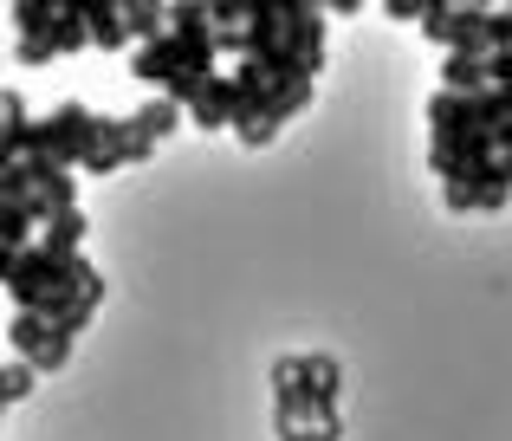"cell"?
Returning <instances> with one entry per match:
<instances>
[{
	"label": "cell",
	"instance_id": "14",
	"mask_svg": "<svg viewBox=\"0 0 512 441\" xmlns=\"http://www.w3.org/2000/svg\"><path fill=\"white\" fill-rule=\"evenodd\" d=\"M130 117H137V130H143V137H150V143H163L169 130L182 124V104H175V98H163V91H156V98H150V104H137V111H130Z\"/></svg>",
	"mask_w": 512,
	"mask_h": 441
},
{
	"label": "cell",
	"instance_id": "10",
	"mask_svg": "<svg viewBox=\"0 0 512 441\" xmlns=\"http://www.w3.org/2000/svg\"><path fill=\"white\" fill-rule=\"evenodd\" d=\"M33 124H39V117L20 111V91H0V163H26V150H33Z\"/></svg>",
	"mask_w": 512,
	"mask_h": 441
},
{
	"label": "cell",
	"instance_id": "1",
	"mask_svg": "<svg viewBox=\"0 0 512 441\" xmlns=\"http://www.w3.org/2000/svg\"><path fill=\"white\" fill-rule=\"evenodd\" d=\"M0 279H7L13 312H46L59 338L78 344V331L91 325V312L104 305V273L85 253H52L46 240L26 253H0Z\"/></svg>",
	"mask_w": 512,
	"mask_h": 441
},
{
	"label": "cell",
	"instance_id": "6",
	"mask_svg": "<svg viewBox=\"0 0 512 441\" xmlns=\"http://www.w3.org/2000/svg\"><path fill=\"white\" fill-rule=\"evenodd\" d=\"M7 344H13V357H26L33 370H59L65 357H72V338H59L46 312H13L7 318Z\"/></svg>",
	"mask_w": 512,
	"mask_h": 441
},
{
	"label": "cell",
	"instance_id": "8",
	"mask_svg": "<svg viewBox=\"0 0 512 441\" xmlns=\"http://www.w3.org/2000/svg\"><path fill=\"white\" fill-rule=\"evenodd\" d=\"M441 91H454V98L493 91V59L487 52H441Z\"/></svg>",
	"mask_w": 512,
	"mask_h": 441
},
{
	"label": "cell",
	"instance_id": "2",
	"mask_svg": "<svg viewBox=\"0 0 512 441\" xmlns=\"http://www.w3.org/2000/svg\"><path fill=\"white\" fill-rule=\"evenodd\" d=\"M325 20H331L325 0H253L247 59L240 65H260L279 85H292V78L312 85L325 72Z\"/></svg>",
	"mask_w": 512,
	"mask_h": 441
},
{
	"label": "cell",
	"instance_id": "9",
	"mask_svg": "<svg viewBox=\"0 0 512 441\" xmlns=\"http://www.w3.org/2000/svg\"><path fill=\"white\" fill-rule=\"evenodd\" d=\"M234 117H240V98H234V72H221L208 91H201L195 104H188V124L195 130H234Z\"/></svg>",
	"mask_w": 512,
	"mask_h": 441
},
{
	"label": "cell",
	"instance_id": "5",
	"mask_svg": "<svg viewBox=\"0 0 512 441\" xmlns=\"http://www.w3.org/2000/svg\"><path fill=\"white\" fill-rule=\"evenodd\" d=\"M0 195H20V202H33L39 227L52 215H65V208H78V182L65 163H52V156H26V163H0Z\"/></svg>",
	"mask_w": 512,
	"mask_h": 441
},
{
	"label": "cell",
	"instance_id": "4",
	"mask_svg": "<svg viewBox=\"0 0 512 441\" xmlns=\"http://www.w3.org/2000/svg\"><path fill=\"white\" fill-rule=\"evenodd\" d=\"M104 130H111V117H98L91 104H52L33 124V150L26 156H52L65 169H91L104 150Z\"/></svg>",
	"mask_w": 512,
	"mask_h": 441
},
{
	"label": "cell",
	"instance_id": "3",
	"mask_svg": "<svg viewBox=\"0 0 512 441\" xmlns=\"http://www.w3.org/2000/svg\"><path fill=\"white\" fill-rule=\"evenodd\" d=\"M273 429H279V441H338L344 435L338 409L318 403L305 357H279L273 364Z\"/></svg>",
	"mask_w": 512,
	"mask_h": 441
},
{
	"label": "cell",
	"instance_id": "17",
	"mask_svg": "<svg viewBox=\"0 0 512 441\" xmlns=\"http://www.w3.org/2000/svg\"><path fill=\"white\" fill-rule=\"evenodd\" d=\"M33 377H39V370L26 364V357H13V364L0 370V403H20V396L33 390Z\"/></svg>",
	"mask_w": 512,
	"mask_h": 441
},
{
	"label": "cell",
	"instance_id": "12",
	"mask_svg": "<svg viewBox=\"0 0 512 441\" xmlns=\"http://www.w3.org/2000/svg\"><path fill=\"white\" fill-rule=\"evenodd\" d=\"M85 20H91V46H104V52H124L130 46L124 0H85Z\"/></svg>",
	"mask_w": 512,
	"mask_h": 441
},
{
	"label": "cell",
	"instance_id": "11",
	"mask_svg": "<svg viewBox=\"0 0 512 441\" xmlns=\"http://www.w3.org/2000/svg\"><path fill=\"white\" fill-rule=\"evenodd\" d=\"M59 7H65V0H13L7 20L20 26V46H52V33H59Z\"/></svg>",
	"mask_w": 512,
	"mask_h": 441
},
{
	"label": "cell",
	"instance_id": "16",
	"mask_svg": "<svg viewBox=\"0 0 512 441\" xmlns=\"http://www.w3.org/2000/svg\"><path fill=\"white\" fill-rule=\"evenodd\" d=\"M39 240H46L52 253H78V240H85V208H65V215H52Z\"/></svg>",
	"mask_w": 512,
	"mask_h": 441
},
{
	"label": "cell",
	"instance_id": "7",
	"mask_svg": "<svg viewBox=\"0 0 512 441\" xmlns=\"http://www.w3.org/2000/svg\"><path fill=\"white\" fill-rule=\"evenodd\" d=\"M143 156H156V143L137 130V117H111V130H104V150H98V163H91V176H117V169L143 163Z\"/></svg>",
	"mask_w": 512,
	"mask_h": 441
},
{
	"label": "cell",
	"instance_id": "15",
	"mask_svg": "<svg viewBox=\"0 0 512 441\" xmlns=\"http://www.w3.org/2000/svg\"><path fill=\"white\" fill-rule=\"evenodd\" d=\"M91 46V20H85V0H65L59 7V33H52V52H78Z\"/></svg>",
	"mask_w": 512,
	"mask_h": 441
},
{
	"label": "cell",
	"instance_id": "13",
	"mask_svg": "<svg viewBox=\"0 0 512 441\" xmlns=\"http://www.w3.org/2000/svg\"><path fill=\"white\" fill-rule=\"evenodd\" d=\"M124 20H130V39H137V46L169 39V7L163 0H124Z\"/></svg>",
	"mask_w": 512,
	"mask_h": 441
},
{
	"label": "cell",
	"instance_id": "18",
	"mask_svg": "<svg viewBox=\"0 0 512 441\" xmlns=\"http://www.w3.org/2000/svg\"><path fill=\"white\" fill-rule=\"evenodd\" d=\"M500 169H506V182H512V150H506V156H500Z\"/></svg>",
	"mask_w": 512,
	"mask_h": 441
}]
</instances>
